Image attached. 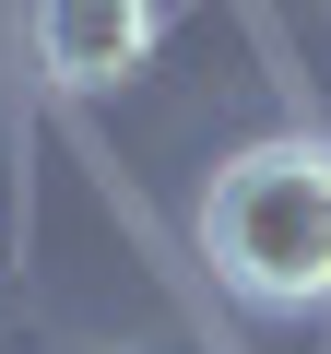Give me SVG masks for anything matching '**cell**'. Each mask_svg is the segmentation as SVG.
I'll use <instances>...</instances> for the list:
<instances>
[{
    "instance_id": "cell-2",
    "label": "cell",
    "mask_w": 331,
    "mask_h": 354,
    "mask_svg": "<svg viewBox=\"0 0 331 354\" xmlns=\"http://www.w3.org/2000/svg\"><path fill=\"white\" fill-rule=\"evenodd\" d=\"M154 59V0H36V71L60 95H107Z\"/></svg>"
},
{
    "instance_id": "cell-1",
    "label": "cell",
    "mask_w": 331,
    "mask_h": 354,
    "mask_svg": "<svg viewBox=\"0 0 331 354\" xmlns=\"http://www.w3.org/2000/svg\"><path fill=\"white\" fill-rule=\"evenodd\" d=\"M202 248L249 307H331V142L284 130L213 165L202 189Z\"/></svg>"
}]
</instances>
